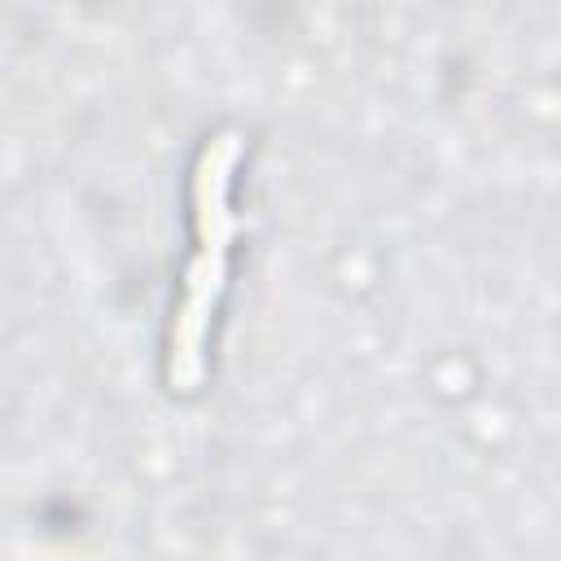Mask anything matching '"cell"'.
I'll use <instances>...</instances> for the list:
<instances>
[{
    "instance_id": "cell-1",
    "label": "cell",
    "mask_w": 561,
    "mask_h": 561,
    "mask_svg": "<svg viewBox=\"0 0 561 561\" xmlns=\"http://www.w3.org/2000/svg\"><path fill=\"white\" fill-rule=\"evenodd\" d=\"M237 158V140L219 136L206 145L202 167H197V259L184 280V298L171 324V381L188 390L202 377V342H206V316L215 307L219 280H224V245L232 232V210H228V171Z\"/></svg>"
}]
</instances>
